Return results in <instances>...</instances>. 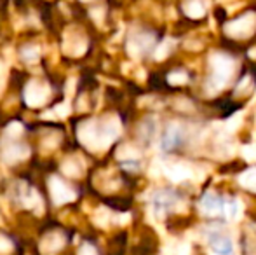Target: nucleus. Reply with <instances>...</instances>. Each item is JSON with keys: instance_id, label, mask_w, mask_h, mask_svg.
<instances>
[{"instance_id": "f257e3e1", "label": "nucleus", "mask_w": 256, "mask_h": 255, "mask_svg": "<svg viewBox=\"0 0 256 255\" xmlns=\"http://www.w3.org/2000/svg\"><path fill=\"white\" fill-rule=\"evenodd\" d=\"M211 63H212V79L216 81V84L222 86L232 75L234 70L232 60H228L226 56H214L211 60Z\"/></svg>"}, {"instance_id": "f03ea898", "label": "nucleus", "mask_w": 256, "mask_h": 255, "mask_svg": "<svg viewBox=\"0 0 256 255\" xmlns=\"http://www.w3.org/2000/svg\"><path fill=\"white\" fill-rule=\"evenodd\" d=\"M254 27V18L253 14H246V16L239 18V20L232 21V23L226 27V32L234 37H248L251 34Z\"/></svg>"}, {"instance_id": "7ed1b4c3", "label": "nucleus", "mask_w": 256, "mask_h": 255, "mask_svg": "<svg viewBox=\"0 0 256 255\" xmlns=\"http://www.w3.org/2000/svg\"><path fill=\"white\" fill-rule=\"evenodd\" d=\"M183 140V131L180 126H176V124H172V126L168 128V131L164 133V136H162V149L164 150H174L176 147L182 143Z\"/></svg>"}, {"instance_id": "20e7f679", "label": "nucleus", "mask_w": 256, "mask_h": 255, "mask_svg": "<svg viewBox=\"0 0 256 255\" xmlns=\"http://www.w3.org/2000/svg\"><path fill=\"white\" fill-rule=\"evenodd\" d=\"M200 208L204 210V213L208 215H216L223 210V201L220 199L216 194L212 192H208L204 194V197L200 199Z\"/></svg>"}, {"instance_id": "39448f33", "label": "nucleus", "mask_w": 256, "mask_h": 255, "mask_svg": "<svg viewBox=\"0 0 256 255\" xmlns=\"http://www.w3.org/2000/svg\"><path fill=\"white\" fill-rule=\"evenodd\" d=\"M174 203H176V197L171 191H158L154 197L155 211H158V213H164V211L169 210Z\"/></svg>"}, {"instance_id": "423d86ee", "label": "nucleus", "mask_w": 256, "mask_h": 255, "mask_svg": "<svg viewBox=\"0 0 256 255\" xmlns=\"http://www.w3.org/2000/svg\"><path fill=\"white\" fill-rule=\"evenodd\" d=\"M212 252L216 255H232L234 253V243L230 238H225V236H220V238H214L211 241Z\"/></svg>"}, {"instance_id": "0eeeda50", "label": "nucleus", "mask_w": 256, "mask_h": 255, "mask_svg": "<svg viewBox=\"0 0 256 255\" xmlns=\"http://www.w3.org/2000/svg\"><path fill=\"white\" fill-rule=\"evenodd\" d=\"M168 177L174 182H182V180H185V178L192 177V171L186 166H183V164H176V166H171L168 170Z\"/></svg>"}, {"instance_id": "6e6552de", "label": "nucleus", "mask_w": 256, "mask_h": 255, "mask_svg": "<svg viewBox=\"0 0 256 255\" xmlns=\"http://www.w3.org/2000/svg\"><path fill=\"white\" fill-rule=\"evenodd\" d=\"M183 9H185V13L188 14L190 18H202L206 9L204 6L200 4V0H186L185 6H183Z\"/></svg>"}, {"instance_id": "1a4fd4ad", "label": "nucleus", "mask_w": 256, "mask_h": 255, "mask_svg": "<svg viewBox=\"0 0 256 255\" xmlns=\"http://www.w3.org/2000/svg\"><path fill=\"white\" fill-rule=\"evenodd\" d=\"M239 180L244 187L251 189V191H256V168H253V170H248L246 173H242Z\"/></svg>"}, {"instance_id": "9d476101", "label": "nucleus", "mask_w": 256, "mask_h": 255, "mask_svg": "<svg viewBox=\"0 0 256 255\" xmlns=\"http://www.w3.org/2000/svg\"><path fill=\"white\" fill-rule=\"evenodd\" d=\"M225 210H226V217L232 218V220H237V218L240 217V210H242V206H240V203L237 199H232L225 206Z\"/></svg>"}, {"instance_id": "9b49d317", "label": "nucleus", "mask_w": 256, "mask_h": 255, "mask_svg": "<svg viewBox=\"0 0 256 255\" xmlns=\"http://www.w3.org/2000/svg\"><path fill=\"white\" fill-rule=\"evenodd\" d=\"M169 82H172V84H183V82H186V74L174 72L172 75H169Z\"/></svg>"}, {"instance_id": "f8f14e48", "label": "nucleus", "mask_w": 256, "mask_h": 255, "mask_svg": "<svg viewBox=\"0 0 256 255\" xmlns=\"http://www.w3.org/2000/svg\"><path fill=\"white\" fill-rule=\"evenodd\" d=\"M244 154H246L248 159H256V149L254 147H246V149H244Z\"/></svg>"}]
</instances>
